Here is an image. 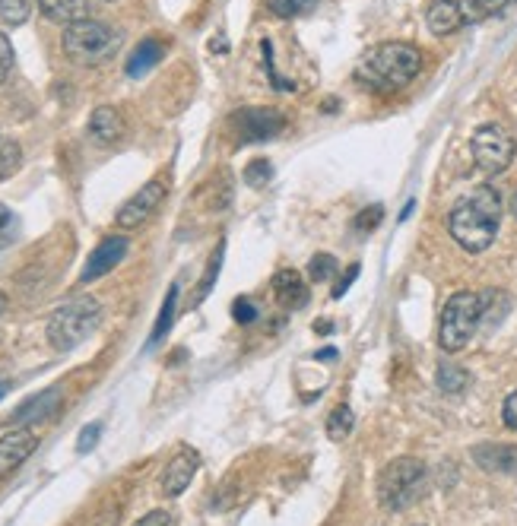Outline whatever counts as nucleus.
I'll use <instances>...</instances> for the list:
<instances>
[{
	"label": "nucleus",
	"instance_id": "obj_5",
	"mask_svg": "<svg viewBox=\"0 0 517 526\" xmlns=\"http://www.w3.org/2000/svg\"><path fill=\"white\" fill-rule=\"evenodd\" d=\"M426 479L429 469L416 457H400L384 466L378 479V501L384 511H406L413 507L422 495H426Z\"/></svg>",
	"mask_w": 517,
	"mask_h": 526
},
{
	"label": "nucleus",
	"instance_id": "obj_11",
	"mask_svg": "<svg viewBox=\"0 0 517 526\" xmlns=\"http://www.w3.org/2000/svg\"><path fill=\"white\" fill-rule=\"evenodd\" d=\"M124 254H127V238L124 235H108V238H102L99 241V248L89 254V260H86V267H83V273H80V283L86 286V283H96V279H102L105 273H112L118 263L124 260Z\"/></svg>",
	"mask_w": 517,
	"mask_h": 526
},
{
	"label": "nucleus",
	"instance_id": "obj_9",
	"mask_svg": "<svg viewBox=\"0 0 517 526\" xmlns=\"http://www.w3.org/2000/svg\"><path fill=\"white\" fill-rule=\"evenodd\" d=\"M235 134L242 137V143H264L280 137L286 130V115L276 108H242L232 115Z\"/></svg>",
	"mask_w": 517,
	"mask_h": 526
},
{
	"label": "nucleus",
	"instance_id": "obj_31",
	"mask_svg": "<svg viewBox=\"0 0 517 526\" xmlns=\"http://www.w3.org/2000/svg\"><path fill=\"white\" fill-rule=\"evenodd\" d=\"M99 435H102V422H92L80 431V441H77V450L80 454H89L92 447L99 444Z\"/></svg>",
	"mask_w": 517,
	"mask_h": 526
},
{
	"label": "nucleus",
	"instance_id": "obj_7",
	"mask_svg": "<svg viewBox=\"0 0 517 526\" xmlns=\"http://www.w3.org/2000/svg\"><path fill=\"white\" fill-rule=\"evenodd\" d=\"M470 146H473L476 168L479 172H486V175H502L505 168L514 162V153H517L514 137L502 124H483L473 134Z\"/></svg>",
	"mask_w": 517,
	"mask_h": 526
},
{
	"label": "nucleus",
	"instance_id": "obj_42",
	"mask_svg": "<svg viewBox=\"0 0 517 526\" xmlns=\"http://www.w3.org/2000/svg\"><path fill=\"white\" fill-rule=\"evenodd\" d=\"M4 311H7V295L0 292V314H4Z\"/></svg>",
	"mask_w": 517,
	"mask_h": 526
},
{
	"label": "nucleus",
	"instance_id": "obj_8",
	"mask_svg": "<svg viewBox=\"0 0 517 526\" xmlns=\"http://www.w3.org/2000/svg\"><path fill=\"white\" fill-rule=\"evenodd\" d=\"M479 20H486L479 0H432L429 16H426L432 35H451V32L473 26Z\"/></svg>",
	"mask_w": 517,
	"mask_h": 526
},
{
	"label": "nucleus",
	"instance_id": "obj_40",
	"mask_svg": "<svg viewBox=\"0 0 517 526\" xmlns=\"http://www.w3.org/2000/svg\"><path fill=\"white\" fill-rule=\"evenodd\" d=\"M315 330H318V333H330L334 327H330V324H321V321H318V324H315Z\"/></svg>",
	"mask_w": 517,
	"mask_h": 526
},
{
	"label": "nucleus",
	"instance_id": "obj_23",
	"mask_svg": "<svg viewBox=\"0 0 517 526\" xmlns=\"http://www.w3.org/2000/svg\"><path fill=\"white\" fill-rule=\"evenodd\" d=\"M353 425H356L353 409H349V406H337L327 416V438L330 441H346L349 435H353Z\"/></svg>",
	"mask_w": 517,
	"mask_h": 526
},
{
	"label": "nucleus",
	"instance_id": "obj_37",
	"mask_svg": "<svg viewBox=\"0 0 517 526\" xmlns=\"http://www.w3.org/2000/svg\"><path fill=\"white\" fill-rule=\"evenodd\" d=\"M508 4H511V0H479V7H483V13H486V16H492V13H502Z\"/></svg>",
	"mask_w": 517,
	"mask_h": 526
},
{
	"label": "nucleus",
	"instance_id": "obj_16",
	"mask_svg": "<svg viewBox=\"0 0 517 526\" xmlns=\"http://www.w3.org/2000/svg\"><path fill=\"white\" fill-rule=\"evenodd\" d=\"M89 137L96 140L99 146H115L121 137H124V118L121 111L112 108V105H102L92 111L89 118Z\"/></svg>",
	"mask_w": 517,
	"mask_h": 526
},
{
	"label": "nucleus",
	"instance_id": "obj_30",
	"mask_svg": "<svg viewBox=\"0 0 517 526\" xmlns=\"http://www.w3.org/2000/svg\"><path fill=\"white\" fill-rule=\"evenodd\" d=\"M16 238V216L7 210L4 203H0V248H7Z\"/></svg>",
	"mask_w": 517,
	"mask_h": 526
},
{
	"label": "nucleus",
	"instance_id": "obj_38",
	"mask_svg": "<svg viewBox=\"0 0 517 526\" xmlns=\"http://www.w3.org/2000/svg\"><path fill=\"white\" fill-rule=\"evenodd\" d=\"M318 359L330 362V359H337V352H334V349H321V352H318Z\"/></svg>",
	"mask_w": 517,
	"mask_h": 526
},
{
	"label": "nucleus",
	"instance_id": "obj_22",
	"mask_svg": "<svg viewBox=\"0 0 517 526\" xmlns=\"http://www.w3.org/2000/svg\"><path fill=\"white\" fill-rule=\"evenodd\" d=\"M223 254H226V241H219V244H216V251H213L210 260H207V270H203L200 283H197L194 305H200L203 298H207V295L213 292V283H216V276H219V267H223Z\"/></svg>",
	"mask_w": 517,
	"mask_h": 526
},
{
	"label": "nucleus",
	"instance_id": "obj_46",
	"mask_svg": "<svg viewBox=\"0 0 517 526\" xmlns=\"http://www.w3.org/2000/svg\"><path fill=\"white\" fill-rule=\"evenodd\" d=\"M0 140H4V137H0Z\"/></svg>",
	"mask_w": 517,
	"mask_h": 526
},
{
	"label": "nucleus",
	"instance_id": "obj_33",
	"mask_svg": "<svg viewBox=\"0 0 517 526\" xmlns=\"http://www.w3.org/2000/svg\"><path fill=\"white\" fill-rule=\"evenodd\" d=\"M10 70H13V45L7 35H0V86L10 77Z\"/></svg>",
	"mask_w": 517,
	"mask_h": 526
},
{
	"label": "nucleus",
	"instance_id": "obj_19",
	"mask_svg": "<svg viewBox=\"0 0 517 526\" xmlns=\"http://www.w3.org/2000/svg\"><path fill=\"white\" fill-rule=\"evenodd\" d=\"M162 54H165V45L159 39H143L134 48L131 61H127V77H143V73H150L162 61Z\"/></svg>",
	"mask_w": 517,
	"mask_h": 526
},
{
	"label": "nucleus",
	"instance_id": "obj_36",
	"mask_svg": "<svg viewBox=\"0 0 517 526\" xmlns=\"http://www.w3.org/2000/svg\"><path fill=\"white\" fill-rule=\"evenodd\" d=\"M356 276H359V263H353V267H349V273L340 279V283H337V289H334V298H343V292L349 289V286H353L356 283Z\"/></svg>",
	"mask_w": 517,
	"mask_h": 526
},
{
	"label": "nucleus",
	"instance_id": "obj_13",
	"mask_svg": "<svg viewBox=\"0 0 517 526\" xmlns=\"http://www.w3.org/2000/svg\"><path fill=\"white\" fill-rule=\"evenodd\" d=\"M197 469H200V457L194 454L191 447H181L162 473V495L178 498L181 492H188V485L194 482Z\"/></svg>",
	"mask_w": 517,
	"mask_h": 526
},
{
	"label": "nucleus",
	"instance_id": "obj_39",
	"mask_svg": "<svg viewBox=\"0 0 517 526\" xmlns=\"http://www.w3.org/2000/svg\"><path fill=\"white\" fill-rule=\"evenodd\" d=\"M210 48H213V51H226L229 45H226L223 39H216V42H210Z\"/></svg>",
	"mask_w": 517,
	"mask_h": 526
},
{
	"label": "nucleus",
	"instance_id": "obj_43",
	"mask_svg": "<svg viewBox=\"0 0 517 526\" xmlns=\"http://www.w3.org/2000/svg\"><path fill=\"white\" fill-rule=\"evenodd\" d=\"M511 213H514V219H517V194L511 197Z\"/></svg>",
	"mask_w": 517,
	"mask_h": 526
},
{
	"label": "nucleus",
	"instance_id": "obj_17",
	"mask_svg": "<svg viewBox=\"0 0 517 526\" xmlns=\"http://www.w3.org/2000/svg\"><path fill=\"white\" fill-rule=\"evenodd\" d=\"M273 295L280 308L295 311V308H305L308 305V289H305V279L295 273V270H280L273 279Z\"/></svg>",
	"mask_w": 517,
	"mask_h": 526
},
{
	"label": "nucleus",
	"instance_id": "obj_6",
	"mask_svg": "<svg viewBox=\"0 0 517 526\" xmlns=\"http://www.w3.org/2000/svg\"><path fill=\"white\" fill-rule=\"evenodd\" d=\"M486 311V292H457L448 298L445 311H441V324H438V343L445 352H460L470 336L476 333L479 321H483Z\"/></svg>",
	"mask_w": 517,
	"mask_h": 526
},
{
	"label": "nucleus",
	"instance_id": "obj_41",
	"mask_svg": "<svg viewBox=\"0 0 517 526\" xmlns=\"http://www.w3.org/2000/svg\"><path fill=\"white\" fill-rule=\"evenodd\" d=\"M7 390H10V384H7V381H0V400L7 397Z\"/></svg>",
	"mask_w": 517,
	"mask_h": 526
},
{
	"label": "nucleus",
	"instance_id": "obj_21",
	"mask_svg": "<svg viewBox=\"0 0 517 526\" xmlns=\"http://www.w3.org/2000/svg\"><path fill=\"white\" fill-rule=\"evenodd\" d=\"M175 305H178V286L169 289V295H165V302H162V311L156 317V327L150 333V343H146V349H156L162 343V336L172 330V321H175Z\"/></svg>",
	"mask_w": 517,
	"mask_h": 526
},
{
	"label": "nucleus",
	"instance_id": "obj_25",
	"mask_svg": "<svg viewBox=\"0 0 517 526\" xmlns=\"http://www.w3.org/2000/svg\"><path fill=\"white\" fill-rule=\"evenodd\" d=\"M23 162V149L16 140H0V181L16 175V168Z\"/></svg>",
	"mask_w": 517,
	"mask_h": 526
},
{
	"label": "nucleus",
	"instance_id": "obj_26",
	"mask_svg": "<svg viewBox=\"0 0 517 526\" xmlns=\"http://www.w3.org/2000/svg\"><path fill=\"white\" fill-rule=\"evenodd\" d=\"M337 273V257L334 254H315L308 263V276L311 283H330Z\"/></svg>",
	"mask_w": 517,
	"mask_h": 526
},
{
	"label": "nucleus",
	"instance_id": "obj_24",
	"mask_svg": "<svg viewBox=\"0 0 517 526\" xmlns=\"http://www.w3.org/2000/svg\"><path fill=\"white\" fill-rule=\"evenodd\" d=\"M32 16V0H0V23L23 26Z\"/></svg>",
	"mask_w": 517,
	"mask_h": 526
},
{
	"label": "nucleus",
	"instance_id": "obj_29",
	"mask_svg": "<svg viewBox=\"0 0 517 526\" xmlns=\"http://www.w3.org/2000/svg\"><path fill=\"white\" fill-rule=\"evenodd\" d=\"M381 219H384V206H368V210H362L359 216H356V232H372V229H378L381 225Z\"/></svg>",
	"mask_w": 517,
	"mask_h": 526
},
{
	"label": "nucleus",
	"instance_id": "obj_1",
	"mask_svg": "<svg viewBox=\"0 0 517 526\" xmlns=\"http://www.w3.org/2000/svg\"><path fill=\"white\" fill-rule=\"evenodd\" d=\"M498 225H502V197L495 187H476L448 216L451 238L470 254H483L489 248L498 235Z\"/></svg>",
	"mask_w": 517,
	"mask_h": 526
},
{
	"label": "nucleus",
	"instance_id": "obj_18",
	"mask_svg": "<svg viewBox=\"0 0 517 526\" xmlns=\"http://www.w3.org/2000/svg\"><path fill=\"white\" fill-rule=\"evenodd\" d=\"M35 4L42 7V13L51 23L73 26V23L86 20V0H35Z\"/></svg>",
	"mask_w": 517,
	"mask_h": 526
},
{
	"label": "nucleus",
	"instance_id": "obj_14",
	"mask_svg": "<svg viewBox=\"0 0 517 526\" xmlns=\"http://www.w3.org/2000/svg\"><path fill=\"white\" fill-rule=\"evenodd\" d=\"M58 409H61V390L58 387H48L42 390L39 397H29L20 409L13 412V425H32V422H45L51 416H58Z\"/></svg>",
	"mask_w": 517,
	"mask_h": 526
},
{
	"label": "nucleus",
	"instance_id": "obj_35",
	"mask_svg": "<svg viewBox=\"0 0 517 526\" xmlns=\"http://www.w3.org/2000/svg\"><path fill=\"white\" fill-rule=\"evenodd\" d=\"M134 526H175V520H172L169 511H153V514H146L143 520H137Z\"/></svg>",
	"mask_w": 517,
	"mask_h": 526
},
{
	"label": "nucleus",
	"instance_id": "obj_44",
	"mask_svg": "<svg viewBox=\"0 0 517 526\" xmlns=\"http://www.w3.org/2000/svg\"><path fill=\"white\" fill-rule=\"evenodd\" d=\"M108 4H112V0H108Z\"/></svg>",
	"mask_w": 517,
	"mask_h": 526
},
{
	"label": "nucleus",
	"instance_id": "obj_28",
	"mask_svg": "<svg viewBox=\"0 0 517 526\" xmlns=\"http://www.w3.org/2000/svg\"><path fill=\"white\" fill-rule=\"evenodd\" d=\"M273 178V165L267 159H254L248 168H245V184L248 187H267Z\"/></svg>",
	"mask_w": 517,
	"mask_h": 526
},
{
	"label": "nucleus",
	"instance_id": "obj_12",
	"mask_svg": "<svg viewBox=\"0 0 517 526\" xmlns=\"http://www.w3.org/2000/svg\"><path fill=\"white\" fill-rule=\"evenodd\" d=\"M35 447H39V438L32 428H16L0 438V476L16 473L35 454Z\"/></svg>",
	"mask_w": 517,
	"mask_h": 526
},
{
	"label": "nucleus",
	"instance_id": "obj_45",
	"mask_svg": "<svg viewBox=\"0 0 517 526\" xmlns=\"http://www.w3.org/2000/svg\"><path fill=\"white\" fill-rule=\"evenodd\" d=\"M514 4H517V0H514Z\"/></svg>",
	"mask_w": 517,
	"mask_h": 526
},
{
	"label": "nucleus",
	"instance_id": "obj_27",
	"mask_svg": "<svg viewBox=\"0 0 517 526\" xmlns=\"http://www.w3.org/2000/svg\"><path fill=\"white\" fill-rule=\"evenodd\" d=\"M318 0H270V10L280 20H292V16H305L308 10H315Z\"/></svg>",
	"mask_w": 517,
	"mask_h": 526
},
{
	"label": "nucleus",
	"instance_id": "obj_3",
	"mask_svg": "<svg viewBox=\"0 0 517 526\" xmlns=\"http://www.w3.org/2000/svg\"><path fill=\"white\" fill-rule=\"evenodd\" d=\"M121 32L99 20H80L64 26V54L80 67H102L121 51Z\"/></svg>",
	"mask_w": 517,
	"mask_h": 526
},
{
	"label": "nucleus",
	"instance_id": "obj_15",
	"mask_svg": "<svg viewBox=\"0 0 517 526\" xmlns=\"http://www.w3.org/2000/svg\"><path fill=\"white\" fill-rule=\"evenodd\" d=\"M479 469L486 473H517V447L514 444H476L470 450Z\"/></svg>",
	"mask_w": 517,
	"mask_h": 526
},
{
	"label": "nucleus",
	"instance_id": "obj_4",
	"mask_svg": "<svg viewBox=\"0 0 517 526\" xmlns=\"http://www.w3.org/2000/svg\"><path fill=\"white\" fill-rule=\"evenodd\" d=\"M102 321V305L92 295L70 298L67 305H61L48 317V343L58 352H70L80 343H86L92 330Z\"/></svg>",
	"mask_w": 517,
	"mask_h": 526
},
{
	"label": "nucleus",
	"instance_id": "obj_10",
	"mask_svg": "<svg viewBox=\"0 0 517 526\" xmlns=\"http://www.w3.org/2000/svg\"><path fill=\"white\" fill-rule=\"evenodd\" d=\"M162 200H165V184L159 178L150 181V184H143L140 191L118 210V216H115L118 229H140V225L159 210Z\"/></svg>",
	"mask_w": 517,
	"mask_h": 526
},
{
	"label": "nucleus",
	"instance_id": "obj_34",
	"mask_svg": "<svg viewBox=\"0 0 517 526\" xmlns=\"http://www.w3.org/2000/svg\"><path fill=\"white\" fill-rule=\"evenodd\" d=\"M502 419H505V425H508L511 431H517V390L508 393V400H505V406H502Z\"/></svg>",
	"mask_w": 517,
	"mask_h": 526
},
{
	"label": "nucleus",
	"instance_id": "obj_2",
	"mask_svg": "<svg viewBox=\"0 0 517 526\" xmlns=\"http://www.w3.org/2000/svg\"><path fill=\"white\" fill-rule=\"evenodd\" d=\"M422 70L419 48L406 42H384L365 54L356 77L375 89H403L410 86Z\"/></svg>",
	"mask_w": 517,
	"mask_h": 526
},
{
	"label": "nucleus",
	"instance_id": "obj_32",
	"mask_svg": "<svg viewBox=\"0 0 517 526\" xmlns=\"http://www.w3.org/2000/svg\"><path fill=\"white\" fill-rule=\"evenodd\" d=\"M232 314H235L238 324H254V321H257V308H254L251 298H235Z\"/></svg>",
	"mask_w": 517,
	"mask_h": 526
},
{
	"label": "nucleus",
	"instance_id": "obj_20",
	"mask_svg": "<svg viewBox=\"0 0 517 526\" xmlns=\"http://www.w3.org/2000/svg\"><path fill=\"white\" fill-rule=\"evenodd\" d=\"M438 390L448 393V397H460L467 387H470V371L464 365H454V362H441L438 365Z\"/></svg>",
	"mask_w": 517,
	"mask_h": 526
}]
</instances>
